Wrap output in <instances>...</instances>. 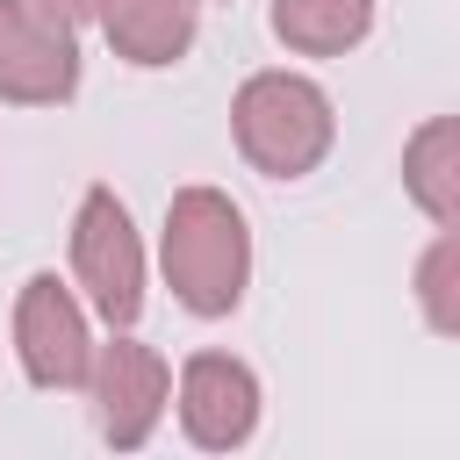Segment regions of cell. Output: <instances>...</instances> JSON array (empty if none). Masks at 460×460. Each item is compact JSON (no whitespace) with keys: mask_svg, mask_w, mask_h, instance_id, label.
Masks as SVG:
<instances>
[{"mask_svg":"<svg viewBox=\"0 0 460 460\" xmlns=\"http://www.w3.org/2000/svg\"><path fill=\"white\" fill-rule=\"evenodd\" d=\"M165 288L180 295V309L194 316H230L244 302V280H252V230L237 216L230 194L216 187H180L165 201Z\"/></svg>","mask_w":460,"mask_h":460,"instance_id":"6da1fadb","label":"cell"},{"mask_svg":"<svg viewBox=\"0 0 460 460\" xmlns=\"http://www.w3.org/2000/svg\"><path fill=\"white\" fill-rule=\"evenodd\" d=\"M230 129H237V151L252 172L266 180H302L331 158V137H338V115H331V93L302 72H252L230 101Z\"/></svg>","mask_w":460,"mask_h":460,"instance_id":"7a4b0ae2","label":"cell"},{"mask_svg":"<svg viewBox=\"0 0 460 460\" xmlns=\"http://www.w3.org/2000/svg\"><path fill=\"white\" fill-rule=\"evenodd\" d=\"M72 273L115 331L137 323V309H144V244H137L129 208L115 201V187H86V201L72 216Z\"/></svg>","mask_w":460,"mask_h":460,"instance_id":"3957f363","label":"cell"},{"mask_svg":"<svg viewBox=\"0 0 460 460\" xmlns=\"http://www.w3.org/2000/svg\"><path fill=\"white\" fill-rule=\"evenodd\" d=\"M14 352H22V374L36 388H86L93 381V331H86V309L72 302V288L58 273H29L22 295H14Z\"/></svg>","mask_w":460,"mask_h":460,"instance_id":"277c9868","label":"cell"},{"mask_svg":"<svg viewBox=\"0 0 460 460\" xmlns=\"http://www.w3.org/2000/svg\"><path fill=\"white\" fill-rule=\"evenodd\" d=\"M93 424H101V438L115 446V453H137L151 431H158V417H165V402H172V367L144 345V338H108L101 352H93Z\"/></svg>","mask_w":460,"mask_h":460,"instance_id":"5b68a950","label":"cell"},{"mask_svg":"<svg viewBox=\"0 0 460 460\" xmlns=\"http://www.w3.org/2000/svg\"><path fill=\"white\" fill-rule=\"evenodd\" d=\"M79 86V43L36 0H0V101L58 108Z\"/></svg>","mask_w":460,"mask_h":460,"instance_id":"8992f818","label":"cell"},{"mask_svg":"<svg viewBox=\"0 0 460 460\" xmlns=\"http://www.w3.org/2000/svg\"><path fill=\"white\" fill-rule=\"evenodd\" d=\"M180 431L201 453H237L259 431V381L230 352H194L180 367Z\"/></svg>","mask_w":460,"mask_h":460,"instance_id":"52a82bcc","label":"cell"},{"mask_svg":"<svg viewBox=\"0 0 460 460\" xmlns=\"http://www.w3.org/2000/svg\"><path fill=\"white\" fill-rule=\"evenodd\" d=\"M194 7L201 0H108L101 29H108V50L122 65H180L187 43H194Z\"/></svg>","mask_w":460,"mask_h":460,"instance_id":"ba28073f","label":"cell"},{"mask_svg":"<svg viewBox=\"0 0 460 460\" xmlns=\"http://www.w3.org/2000/svg\"><path fill=\"white\" fill-rule=\"evenodd\" d=\"M402 187H410V201L438 230H460V115H431V122L410 129V144H402Z\"/></svg>","mask_w":460,"mask_h":460,"instance_id":"9c48e42d","label":"cell"},{"mask_svg":"<svg viewBox=\"0 0 460 460\" xmlns=\"http://www.w3.org/2000/svg\"><path fill=\"white\" fill-rule=\"evenodd\" d=\"M374 29V0H273V36L302 58H338Z\"/></svg>","mask_w":460,"mask_h":460,"instance_id":"30bf717a","label":"cell"},{"mask_svg":"<svg viewBox=\"0 0 460 460\" xmlns=\"http://www.w3.org/2000/svg\"><path fill=\"white\" fill-rule=\"evenodd\" d=\"M417 309L438 338H460V230H438L417 259Z\"/></svg>","mask_w":460,"mask_h":460,"instance_id":"8fae6325","label":"cell"},{"mask_svg":"<svg viewBox=\"0 0 460 460\" xmlns=\"http://www.w3.org/2000/svg\"><path fill=\"white\" fill-rule=\"evenodd\" d=\"M50 22H65V29H79V22H101L108 14V0H36Z\"/></svg>","mask_w":460,"mask_h":460,"instance_id":"7c38bea8","label":"cell"}]
</instances>
